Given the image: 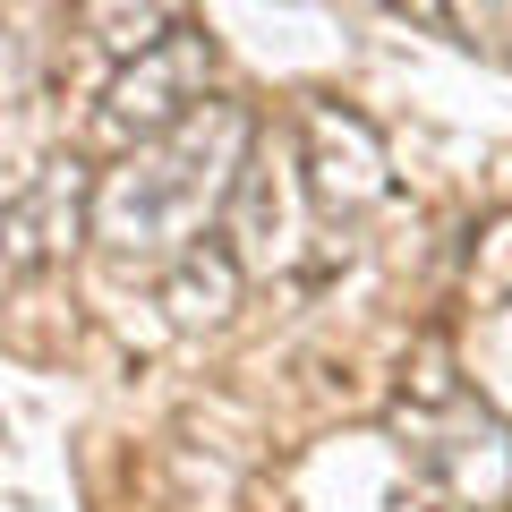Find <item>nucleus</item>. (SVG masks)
<instances>
[{
	"instance_id": "f257e3e1",
	"label": "nucleus",
	"mask_w": 512,
	"mask_h": 512,
	"mask_svg": "<svg viewBox=\"0 0 512 512\" xmlns=\"http://www.w3.org/2000/svg\"><path fill=\"white\" fill-rule=\"evenodd\" d=\"M248 146H256V128H248L239 103H197L180 128H163V137L137 146L128 180H111L94 197L103 239H120V248H171V239L205 231L231 205V180L248 163Z\"/></svg>"
},
{
	"instance_id": "f03ea898",
	"label": "nucleus",
	"mask_w": 512,
	"mask_h": 512,
	"mask_svg": "<svg viewBox=\"0 0 512 512\" xmlns=\"http://www.w3.org/2000/svg\"><path fill=\"white\" fill-rule=\"evenodd\" d=\"M205 69H214V60H205V35H163L154 43V52H137L128 60L120 77H111V128H120V137H137V146H146V137H163V128H180L188 111L205 103Z\"/></svg>"
},
{
	"instance_id": "7ed1b4c3",
	"label": "nucleus",
	"mask_w": 512,
	"mask_h": 512,
	"mask_svg": "<svg viewBox=\"0 0 512 512\" xmlns=\"http://www.w3.org/2000/svg\"><path fill=\"white\" fill-rule=\"evenodd\" d=\"M308 180L333 214H359V205L384 197V146L376 128L350 120V111H316L308 120Z\"/></svg>"
},
{
	"instance_id": "20e7f679",
	"label": "nucleus",
	"mask_w": 512,
	"mask_h": 512,
	"mask_svg": "<svg viewBox=\"0 0 512 512\" xmlns=\"http://www.w3.org/2000/svg\"><path fill=\"white\" fill-rule=\"evenodd\" d=\"M86 205H94V180L86 163H52L35 188H26L18 205H9V248L35 265V256H60L77 248V231H86Z\"/></svg>"
},
{
	"instance_id": "39448f33",
	"label": "nucleus",
	"mask_w": 512,
	"mask_h": 512,
	"mask_svg": "<svg viewBox=\"0 0 512 512\" xmlns=\"http://www.w3.org/2000/svg\"><path fill=\"white\" fill-rule=\"evenodd\" d=\"M239 282H248V265H239L222 239H197V248H180V265H171L163 308L180 316V325H222V316L239 308Z\"/></svg>"
},
{
	"instance_id": "423d86ee",
	"label": "nucleus",
	"mask_w": 512,
	"mask_h": 512,
	"mask_svg": "<svg viewBox=\"0 0 512 512\" xmlns=\"http://www.w3.org/2000/svg\"><path fill=\"white\" fill-rule=\"evenodd\" d=\"M86 35L103 43V52L137 60L163 35H180V0H86Z\"/></svg>"
},
{
	"instance_id": "0eeeda50",
	"label": "nucleus",
	"mask_w": 512,
	"mask_h": 512,
	"mask_svg": "<svg viewBox=\"0 0 512 512\" xmlns=\"http://www.w3.org/2000/svg\"><path fill=\"white\" fill-rule=\"evenodd\" d=\"M393 9H410V18H427V26H444V0H393Z\"/></svg>"
}]
</instances>
